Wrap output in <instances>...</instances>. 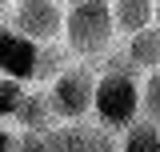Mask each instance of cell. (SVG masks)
<instances>
[{
    "mask_svg": "<svg viewBox=\"0 0 160 152\" xmlns=\"http://www.w3.org/2000/svg\"><path fill=\"white\" fill-rule=\"evenodd\" d=\"M36 52H40V44L24 40L20 32H12V28L0 20V76L20 80V84H32V72H36Z\"/></svg>",
    "mask_w": 160,
    "mask_h": 152,
    "instance_id": "5b68a950",
    "label": "cell"
},
{
    "mask_svg": "<svg viewBox=\"0 0 160 152\" xmlns=\"http://www.w3.org/2000/svg\"><path fill=\"white\" fill-rule=\"evenodd\" d=\"M112 140H116V152H160V124H152V120H132Z\"/></svg>",
    "mask_w": 160,
    "mask_h": 152,
    "instance_id": "9c48e42d",
    "label": "cell"
},
{
    "mask_svg": "<svg viewBox=\"0 0 160 152\" xmlns=\"http://www.w3.org/2000/svg\"><path fill=\"white\" fill-rule=\"evenodd\" d=\"M60 20H64V4L60 0H12L4 24L20 32L32 44H56L60 40Z\"/></svg>",
    "mask_w": 160,
    "mask_h": 152,
    "instance_id": "277c9868",
    "label": "cell"
},
{
    "mask_svg": "<svg viewBox=\"0 0 160 152\" xmlns=\"http://www.w3.org/2000/svg\"><path fill=\"white\" fill-rule=\"evenodd\" d=\"M60 44L72 52V60L96 68L116 48V32L108 20V0H68L60 20Z\"/></svg>",
    "mask_w": 160,
    "mask_h": 152,
    "instance_id": "6da1fadb",
    "label": "cell"
},
{
    "mask_svg": "<svg viewBox=\"0 0 160 152\" xmlns=\"http://www.w3.org/2000/svg\"><path fill=\"white\" fill-rule=\"evenodd\" d=\"M32 84H20V80H8V76H0V124H8L12 112H16V104L24 100Z\"/></svg>",
    "mask_w": 160,
    "mask_h": 152,
    "instance_id": "7c38bea8",
    "label": "cell"
},
{
    "mask_svg": "<svg viewBox=\"0 0 160 152\" xmlns=\"http://www.w3.org/2000/svg\"><path fill=\"white\" fill-rule=\"evenodd\" d=\"M108 20H112L116 40H124L156 24V0H108Z\"/></svg>",
    "mask_w": 160,
    "mask_h": 152,
    "instance_id": "8992f818",
    "label": "cell"
},
{
    "mask_svg": "<svg viewBox=\"0 0 160 152\" xmlns=\"http://www.w3.org/2000/svg\"><path fill=\"white\" fill-rule=\"evenodd\" d=\"M88 152H116V140H112V136H104V140H96Z\"/></svg>",
    "mask_w": 160,
    "mask_h": 152,
    "instance_id": "5bb4252c",
    "label": "cell"
},
{
    "mask_svg": "<svg viewBox=\"0 0 160 152\" xmlns=\"http://www.w3.org/2000/svg\"><path fill=\"white\" fill-rule=\"evenodd\" d=\"M16 132H44V128H52L56 124V116H52V108H48V96H44V88H28L24 92V100L16 104V112H12V120H8Z\"/></svg>",
    "mask_w": 160,
    "mask_h": 152,
    "instance_id": "ba28073f",
    "label": "cell"
},
{
    "mask_svg": "<svg viewBox=\"0 0 160 152\" xmlns=\"http://www.w3.org/2000/svg\"><path fill=\"white\" fill-rule=\"evenodd\" d=\"M68 64H72V52H68L60 40H56V44H40V52H36V72H32V84H36V88H44V84H48V80H52L56 72H64Z\"/></svg>",
    "mask_w": 160,
    "mask_h": 152,
    "instance_id": "30bf717a",
    "label": "cell"
},
{
    "mask_svg": "<svg viewBox=\"0 0 160 152\" xmlns=\"http://www.w3.org/2000/svg\"><path fill=\"white\" fill-rule=\"evenodd\" d=\"M60 4H68V0H60Z\"/></svg>",
    "mask_w": 160,
    "mask_h": 152,
    "instance_id": "2e32d148",
    "label": "cell"
},
{
    "mask_svg": "<svg viewBox=\"0 0 160 152\" xmlns=\"http://www.w3.org/2000/svg\"><path fill=\"white\" fill-rule=\"evenodd\" d=\"M140 120L160 124V72L140 76Z\"/></svg>",
    "mask_w": 160,
    "mask_h": 152,
    "instance_id": "8fae6325",
    "label": "cell"
},
{
    "mask_svg": "<svg viewBox=\"0 0 160 152\" xmlns=\"http://www.w3.org/2000/svg\"><path fill=\"white\" fill-rule=\"evenodd\" d=\"M0 152H20V132L12 124H0Z\"/></svg>",
    "mask_w": 160,
    "mask_h": 152,
    "instance_id": "4fadbf2b",
    "label": "cell"
},
{
    "mask_svg": "<svg viewBox=\"0 0 160 152\" xmlns=\"http://www.w3.org/2000/svg\"><path fill=\"white\" fill-rule=\"evenodd\" d=\"M8 4H12V0H0V20H4V12H8Z\"/></svg>",
    "mask_w": 160,
    "mask_h": 152,
    "instance_id": "9a60e30c",
    "label": "cell"
},
{
    "mask_svg": "<svg viewBox=\"0 0 160 152\" xmlns=\"http://www.w3.org/2000/svg\"><path fill=\"white\" fill-rule=\"evenodd\" d=\"M120 52H124V60L140 76L144 72H160V28L152 24V28H140L132 36H124L120 40Z\"/></svg>",
    "mask_w": 160,
    "mask_h": 152,
    "instance_id": "52a82bcc",
    "label": "cell"
},
{
    "mask_svg": "<svg viewBox=\"0 0 160 152\" xmlns=\"http://www.w3.org/2000/svg\"><path fill=\"white\" fill-rule=\"evenodd\" d=\"M92 84H96V68H88L80 60H72L64 72H56L44 84V96H48V108L56 116V124L88 120V112H92Z\"/></svg>",
    "mask_w": 160,
    "mask_h": 152,
    "instance_id": "3957f363",
    "label": "cell"
},
{
    "mask_svg": "<svg viewBox=\"0 0 160 152\" xmlns=\"http://www.w3.org/2000/svg\"><path fill=\"white\" fill-rule=\"evenodd\" d=\"M88 120L100 124L104 132H112V136L120 128H128L132 120H140V76L116 72V68H96Z\"/></svg>",
    "mask_w": 160,
    "mask_h": 152,
    "instance_id": "7a4b0ae2",
    "label": "cell"
}]
</instances>
